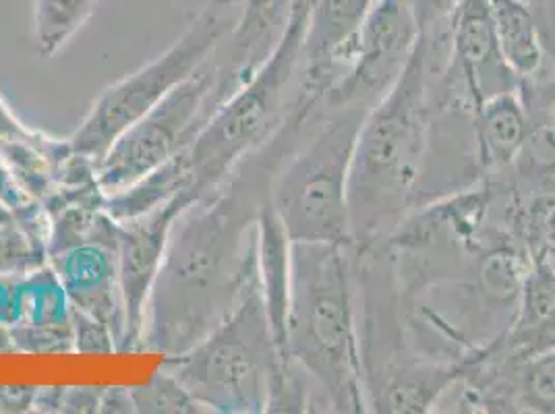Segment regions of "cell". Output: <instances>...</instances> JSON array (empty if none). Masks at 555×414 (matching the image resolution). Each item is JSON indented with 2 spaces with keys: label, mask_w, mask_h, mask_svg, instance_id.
I'll return each mask as SVG.
<instances>
[{
  "label": "cell",
  "mask_w": 555,
  "mask_h": 414,
  "mask_svg": "<svg viewBox=\"0 0 555 414\" xmlns=\"http://www.w3.org/2000/svg\"><path fill=\"white\" fill-rule=\"evenodd\" d=\"M193 202L195 199L191 193L183 191L154 211H147L133 220L115 222L118 286L127 325L122 352L141 348L147 307L163 270L170 234L181 214Z\"/></svg>",
  "instance_id": "30bf717a"
},
{
  "label": "cell",
  "mask_w": 555,
  "mask_h": 414,
  "mask_svg": "<svg viewBox=\"0 0 555 414\" xmlns=\"http://www.w3.org/2000/svg\"><path fill=\"white\" fill-rule=\"evenodd\" d=\"M224 100L220 70L211 56L116 139L95 166V179L102 191L106 195L122 191L181 154Z\"/></svg>",
  "instance_id": "ba28073f"
},
{
  "label": "cell",
  "mask_w": 555,
  "mask_h": 414,
  "mask_svg": "<svg viewBox=\"0 0 555 414\" xmlns=\"http://www.w3.org/2000/svg\"><path fill=\"white\" fill-rule=\"evenodd\" d=\"M15 286L17 282L0 280V325H11L15 320Z\"/></svg>",
  "instance_id": "f1b7e54d"
},
{
  "label": "cell",
  "mask_w": 555,
  "mask_h": 414,
  "mask_svg": "<svg viewBox=\"0 0 555 414\" xmlns=\"http://www.w3.org/2000/svg\"><path fill=\"white\" fill-rule=\"evenodd\" d=\"M100 0H34L31 27L40 56L52 59L86 27Z\"/></svg>",
  "instance_id": "44dd1931"
},
{
  "label": "cell",
  "mask_w": 555,
  "mask_h": 414,
  "mask_svg": "<svg viewBox=\"0 0 555 414\" xmlns=\"http://www.w3.org/2000/svg\"><path fill=\"white\" fill-rule=\"evenodd\" d=\"M129 390L133 396L135 413H208L166 368H160L150 384Z\"/></svg>",
  "instance_id": "7402d4cb"
},
{
  "label": "cell",
  "mask_w": 555,
  "mask_h": 414,
  "mask_svg": "<svg viewBox=\"0 0 555 414\" xmlns=\"http://www.w3.org/2000/svg\"><path fill=\"white\" fill-rule=\"evenodd\" d=\"M255 266L266 318L280 359L288 357V320L293 299V238L268 202L255 220Z\"/></svg>",
  "instance_id": "2e32d148"
},
{
  "label": "cell",
  "mask_w": 555,
  "mask_h": 414,
  "mask_svg": "<svg viewBox=\"0 0 555 414\" xmlns=\"http://www.w3.org/2000/svg\"><path fill=\"white\" fill-rule=\"evenodd\" d=\"M373 4L375 0H311L302 34V98L324 102L327 90L345 77Z\"/></svg>",
  "instance_id": "7c38bea8"
},
{
  "label": "cell",
  "mask_w": 555,
  "mask_h": 414,
  "mask_svg": "<svg viewBox=\"0 0 555 414\" xmlns=\"http://www.w3.org/2000/svg\"><path fill=\"white\" fill-rule=\"evenodd\" d=\"M236 13L232 4L222 7L208 0L172 47L100 93L88 116L67 138L70 150L95 164L102 160L131 125L208 63L231 34Z\"/></svg>",
  "instance_id": "52a82bcc"
},
{
  "label": "cell",
  "mask_w": 555,
  "mask_h": 414,
  "mask_svg": "<svg viewBox=\"0 0 555 414\" xmlns=\"http://www.w3.org/2000/svg\"><path fill=\"white\" fill-rule=\"evenodd\" d=\"M11 350H17L11 338V329L9 325H0V352H11Z\"/></svg>",
  "instance_id": "f546056e"
},
{
  "label": "cell",
  "mask_w": 555,
  "mask_h": 414,
  "mask_svg": "<svg viewBox=\"0 0 555 414\" xmlns=\"http://www.w3.org/2000/svg\"><path fill=\"white\" fill-rule=\"evenodd\" d=\"M421 29L409 0H375L352 63L324 95L325 106H375L406 69Z\"/></svg>",
  "instance_id": "9c48e42d"
},
{
  "label": "cell",
  "mask_w": 555,
  "mask_h": 414,
  "mask_svg": "<svg viewBox=\"0 0 555 414\" xmlns=\"http://www.w3.org/2000/svg\"><path fill=\"white\" fill-rule=\"evenodd\" d=\"M282 363L254 261L229 313L197 345L168 357L163 368L208 413L255 414L270 411Z\"/></svg>",
  "instance_id": "277c9868"
},
{
  "label": "cell",
  "mask_w": 555,
  "mask_h": 414,
  "mask_svg": "<svg viewBox=\"0 0 555 414\" xmlns=\"http://www.w3.org/2000/svg\"><path fill=\"white\" fill-rule=\"evenodd\" d=\"M446 75V83L461 86L464 102L473 108L491 95L520 88V79L506 65L498 44L491 0H459L452 17L450 69Z\"/></svg>",
  "instance_id": "8fae6325"
},
{
  "label": "cell",
  "mask_w": 555,
  "mask_h": 414,
  "mask_svg": "<svg viewBox=\"0 0 555 414\" xmlns=\"http://www.w3.org/2000/svg\"><path fill=\"white\" fill-rule=\"evenodd\" d=\"M282 150L278 139L255 150L214 191L177 220L154 286L141 348L166 357L206 338L229 313L255 261L259 179Z\"/></svg>",
  "instance_id": "6da1fadb"
},
{
  "label": "cell",
  "mask_w": 555,
  "mask_h": 414,
  "mask_svg": "<svg viewBox=\"0 0 555 414\" xmlns=\"http://www.w3.org/2000/svg\"><path fill=\"white\" fill-rule=\"evenodd\" d=\"M370 108L325 106L311 116V133L280 168L270 204L295 243L352 245L348 177L359 129Z\"/></svg>",
  "instance_id": "8992f818"
},
{
  "label": "cell",
  "mask_w": 555,
  "mask_h": 414,
  "mask_svg": "<svg viewBox=\"0 0 555 414\" xmlns=\"http://www.w3.org/2000/svg\"><path fill=\"white\" fill-rule=\"evenodd\" d=\"M311 0H297L274 52L232 92L186 147L195 202L231 177L293 115L301 83V47Z\"/></svg>",
  "instance_id": "5b68a950"
},
{
  "label": "cell",
  "mask_w": 555,
  "mask_h": 414,
  "mask_svg": "<svg viewBox=\"0 0 555 414\" xmlns=\"http://www.w3.org/2000/svg\"><path fill=\"white\" fill-rule=\"evenodd\" d=\"M209 2H214V4H222V7H231L234 0H209Z\"/></svg>",
  "instance_id": "1f68e13d"
},
{
  "label": "cell",
  "mask_w": 555,
  "mask_h": 414,
  "mask_svg": "<svg viewBox=\"0 0 555 414\" xmlns=\"http://www.w3.org/2000/svg\"><path fill=\"white\" fill-rule=\"evenodd\" d=\"M431 73L418 38L392 90L365 116L348 177L352 247L386 241L415 207L431 133Z\"/></svg>",
  "instance_id": "7a4b0ae2"
},
{
  "label": "cell",
  "mask_w": 555,
  "mask_h": 414,
  "mask_svg": "<svg viewBox=\"0 0 555 414\" xmlns=\"http://www.w3.org/2000/svg\"><path fill=\"white\" fill-rule=\"evenodd\" d=\"M486 361L493 377L504 386L495 406H504V393L508 391L506 411L555 414V346L522 359H512L493 346L487 350Z\"/></svg>",
  "instance_id": "ac0fdd59"
},
{
  "label": "cell",
  "mask_w": 555,
  "mask_h": 414,
  "mask_svg": "<svg viewBox=\"0 0 555 414\" xmlns=\"http://www.w3.org/2000/svg\"><path fill=\"white\" fill-rule=\"evenodd\" d=\"M7 222H15V218L9 211V207L4 206V202L0 199V224H7Z\"/></svg>",
  "instance_id": "4dcf8cb0"
},
{
  "label": "cell",
  "mask_w": 555,
  "mask_h": 414,
  "mask_svg": "<svg viewBox=\"0 0 555 414\" xmlns=\"http://www.w3.org/2000/svg\"><path fill=\"white\" fill-rule=\"evenodd\" d=\"M527 113L518 90L498 93L473 108L477 160L483 170H506L522 156L527 143Z\"/></svg>",
  "instance_id": "e0dca14e"
},
{
  "label": "cell",
  "mask_w": 555,
  "mask_h": 414,
  "mask_svg": "<svg viewBox=\"0 0 555 414\" xmlns=\"http://www.w3.org/2000/svg\"><path fill=\"white\" fill-rule=\"evenodd\" d=\"M100 413H135L129 388H104Z\"/></svg>",
  "instance_id": "4316f807"
},
{
  "label": "cell",
  "mask_w": 555,
  "mask_h": 414,
  "mask_svg": "<svg viewBox=\"0 0 555 414\" xmlns=\"http://www.w3.org/2000/svg\"><path fill=\"white\" fill-rule=\"evenodd\" d=\"M38 388L0 386V413H31Z\"/></svg>",
  "instance_id": "484cf974"
},
{
  "label": "cell",
  "mask_w": 555,
  "mask_h": 414,
  "mask_svg": "<svg viewBox=\"0 0 555 414\" xmlns=\"http://www.w3.org/2000/svg\"><path fill=\"white\" fill-rule=\"evenodd\" d=\"M297 0H243L231 34L214 61L227 95L236 92L274 52Z\"/></svg>",
  "instance_id": "9a60e30c"
},
{
  "label": "cell",
  "mask_w": 555,
  "mask_h": 414,
  "mask_svg": "<svg viewBox=\"0 0 555 414\" xmlns=\"http://www.w3.org/2000/svg\"><path fill=\"white\" fill-rule=\"evenodd\" d=\"M48 263L65 286L70 305L108 325L115 336L116 352H122L127 325L115 247L86 241L48 257Z\"/></svg>",
  "instance_id": "4fadbf2b"
},
{
  "label": "cell",
  "mask_w": 555,
  "mask_h": 414,
  "mask_svg": "<svg viewBox=\"0 0 555 414\" xmlns=\"http://www.w3.org/2000/svg\"><path fill=\"white\" fill-rule=\"evenodd\" d=\"M498 44L520 81L541 77L550 61L537 11L527 0H491Z\"/></svg>",
  "instance_id": "d6986e66"
},
{
  "label": "cell",
  "mask_w": 555,
  "mask_h": 414,
  "mask_svg": "<svg viewBox=\"0 0 555 414\" xmlns=\"http://www.w3.org/2000/svg\"><path fill=\"white\" fill-rule=\"evenodd\" d=\"M340 243L293 241L288 357L322 393L325 411L365 413V375L357 329L354 276Z\"/></svg>",
  "instance_id": "3957f363"
},
{
  "label": "cell",
  "mask_w": 555,
  "mask_h": 414,
  "mask_svg": "<svg viewBox=\"0 0 555 414\" xmlns=\"http://www.w3.org/2000/svg\"><path fill=\"white\" fill-rule=\"evenodd\" d=\"M9 329L15 348L24 352L75 350L69 295L50 263L17 280L15 320Z\"/></svg>",
  "instance_id": "5bb4252c"
},
{
  "label": "cell",
  "mask_w": 555,
  "mask_h": 414,
  "mask_svg": "<svg viewBox=\"0 0 555 414\" xmlns=\"http://www.w3.org/2000/svg\"><path fill=\"white\" fill-rule=\"evenodd\" d=\"M183 191L191 193V166L186 158V147L135 183L125 186L122 191H116L113 195H106L104 211L115 222L133 220L147 211L158 209Z\"/></svg>",
  "instance_id": "ffe728a7"
},
{
  "label": "cell",
  "mask_w": 555,
  "mask_h": 414,
  "mask_svg": "<svg viewBox=\"0 0 555 414\" xmlns=\"http://www.w3.org/2000/svg\"><path fill=\"white\" fill-rule=\"evenodd\" d=\"M539 22H541V29H543V38H545L550 61H554L555 67V0H543L541 2Z\"/></svg>",
  "instance_id": "83f0119b"
},
{
  "label": "cell",
  "mask_w": 555,
  "mask_h": 414,
  "mask_svg": "<svg viewBox=\"0 0 555 414\" xmlns=\"http://www.w3.org/2000/svg\"><path fill=\"white\" fill-rule=\"evenodd\" d=\"M70 322H73V338L75 352L81 354H111L116 352V340L108 325L98 322L86 311L70 305Z\"/></svg>",
  "instance_id": "cb8c5ba5"
},
{
  "label": "cell",
  "mask_w": 555,
  "mask_h": 414,
  "mask_svg": "<svg viewBox=\"0 0 555 414\" xmlns=\"http://www.w3.org/2000/svg\"><path fill=\"white\" fill-rule=\"evenodd\" d=\"M104 388H63L61 413H100Z\"/></svg>",
  "instance_id": "d4e9b609"
},
{
  "label": "cell",
  "mask_w": 555,
  "mask_h": 414,
  "mask_svg": "<svg viewBox=\"0 0 555 414\" xmlns=\"http://www.w3.org/2000/svg\"><path fill=\"white\" fill-rule=\"evenodd\" d=\"M47 263V245L40 238L17 222L0 224V277H24Z\"/></svg>",
  "instance_id": "603a6c76"
}]
</instances>
